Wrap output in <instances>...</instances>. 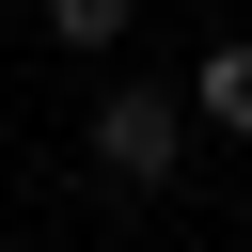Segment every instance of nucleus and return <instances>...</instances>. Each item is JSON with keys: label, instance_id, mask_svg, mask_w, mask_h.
Listing matches in <instances>:
<instances>
[{"label": "nucleus", "instance_id": "f257e3e1", "mask_svg": "<svg viewBox=\"0 0 252 252\" xmlns=\"http://www.w3.org/2000/svg\"><path fill=\"white\" fill-rule=\"evenodd\" d=\"M79 142H94V173H110V189H158V173L189 158V110H173L158 79H110V94L79 110Z\"/></svg>", "mask_w": 252, "mask_h": 252}, {"label": "nucleus", "instance_id": "f03ea898", "mask_svg": "<svg viewBox=\"0 0 252 252\" xmlns=\"http://www.w3.org/2000/svg\"><path fill=\"white\" fill-rule=\"evenodd\" d=\"M189 110L252 142V32H220V47H205V79H189Z\"/></svg>", "mask_w": 252, "mask_h": 252}, {"label": "nucleus", "instance_id": "7ed1b4c3", "mask_svg": "<svg viewBox=\"0 0 252 252\" xmlns=\"http://www.w3.org/2000/svg\"><path fill=\"white\" fill-rule=\"evenodd\" d=\"M47 32H63V47H126V32H142V0H47Z\"/></svg>", "mask_w": 252, "mask_h": 252}]
</instances>
